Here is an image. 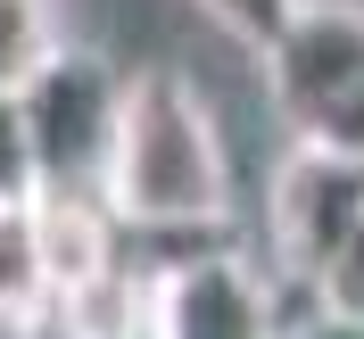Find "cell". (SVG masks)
<instances>
[{"label": "cell", "mask_w": 364, "mask_h": 339, "mask_svg": "<svg viewBox=\"0 0 364 339\" xmlns=\"http://www.w3.org/2000/svg\"><path fill=\"white\" fill-rule=\"evenodd\" d=\"M108 190L124 232H224L232 215V158L215 133V108L182 67H133L116 108Z\"/></svg>", "instance_id": "cell-1"}, {"label": "cell", "mask_w": 364, "mask_h": 339, "mask_svg": "<svg viewBox=\"0 0 364 339\" xmlns=\"http://www.w3.org/2000/svg\"><path fill=\"white\" fill-rule=\"evenodd\" d=\"M257 58L290 141L364 158V0H298Z\"/></svg>", "instance_id": "cell-2"}, {"label": "cell", "mask_w": 364, "mask_h": 339, "mask_svg": "<svg viewBox=\"0 0 364 339\" xmlns=\"http://www.w3.org/2000/svg\"><path fill=\"white\" fill-rule=\"evenodd\" d=\"M25 99V133H33V174L42 190H100L116 149V108H124V75L100 50H58Z\"/></svg>", "instance_id": "cell-3"}, {"label": "cell", "mask_w": 364, "mask_h": 339, "mask_svg": "<svg viewBox=\"0 0 364 339\" xmlns=\"http://www.w3.org/2000/svg\"><path fill=\"white\" fill-rule=\"evenodd\" d=\"M356 232H364V158L298 141L282 158V174H273V190H265V240H273L282 281L315 306V281L340 265V249Z\"/></svg>", "instance_id": "cell-4"}, {"label": "cell", "mask_w": 364, "mask_h": 339, "mask_svg": "<svg viewBox=\"0 0 364 339\" xmlns=\"http://www.w3.org/2000/svg\"><path fill=\"white\" fill-rule=\"evenodd\" d=\"M149 331L158 339H282V298L240 249H191L149 273Z\"/></svg>", "instance_id": "cell-5"}, {"label": "cell", "mask_w": 364, "mask_h": 339, "mask_svg": "<svg viewBox=\"0 0 364 339\" xmlns=\"http://www.w3.org/2000/svg\"><path fill=\"white\" fill-rule=\"evenodd\" d=\"M50 306V265L42 232H33V199H0V323H33Z\"/></svg>", "instance_id": "cell-6"}, {"label": "cell", "mask_w": 364, "mask_h": 339, "mask_svg": "<svg viewBox=\"0 0 364 339\" xmlns=\"http://www.w3.org/2000/svg\"><path fill=\"white\" fill-rule=\"evenodd\" d=\"M58 50V0H0V91H25Z\"/></svg>", "instance_id": "cell-7"}, {"label": "cell", "mask_w": 364, "mask_h": 339, "mask_svg": "<svg viewBox=\"0 0 364 339\" xmlns=\"http://www.w3.org/2000/svg\"><path fill=\"white\" fill-rule=\"evenodd\" d=\"M42 174H33V133H25V99L0 91V199H33Z\"/></svg>", "instance_id": "cell-8"}, {"label": "cell", "mask_w": 364, "mask_h": 339, "mask_svg": "<svg viewBox=\"0 0 364 339\" xmlns=\"http://www.w3.org/2000/svg\"><path fill=\"white\" fill-rule=\"evenodd\" d=\"M199 9H207V17H215V25H224L232 42H249V50H265V42H273V25L290 17L298 0H199Z\"/></svg>", "instance_id": "cell-9"}, {"label": "cell", "mask_w": 364, "mask_h": 339, "mask_svg": "<svg viewBox=\"0 0 364 339\" xmlns=\"http://www.w3.org/2000/svg\"><path fill=\"white\" fill-rule=\"evenodd\" d=\"M282 339H364V315H323V306H306V315L282 323Z\"/></svg>", "instance_id": "cell-10"}, {"label": "cell", "mask_w": 364, "mask_h": 339, "mask_svg": "<svg viewBox=\"0 0 364 339\" xmlns=\"http://www.w3.org/2000/svg\"><path fill=\"white\" fill-rule=\"evenodd\" d=\"M108 339H158V331H149V315H141V323H133V331H108Z\"/></svg>", "instance_id": "cell-11"}]
</instances>
